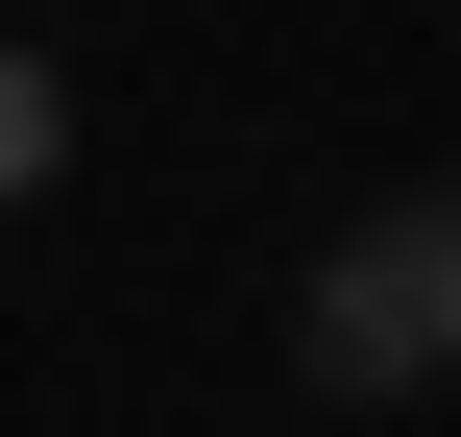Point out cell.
<instances>
[{"instance_id":"obj_2","label":"cell","mask_w":461,"mask_h":437,"mask_svg":"<svg viewBox=\"0 0 461 437\" xmlns=\"http://www.w3.org/2000/svg\"><path fill=\"white\" fill-rule=\"evenodd\" d=\"M49 170H73V73H49V49H24V24H0V219H24V195H49Z\"/></svg>"},{"instance_id":"obj_1","label":"cell","mask_w":461,"mask_h":437,"mask_svg":"<svg viewBox=\"0 0 461 437\" xmlns=\"http://www.w3.org/2000/svg\"><path fill=\"white\" fill-rule=\"evenodd\" d=\"M292 389L389 414V389H461V195H365L292 292Z\"/></svg>"}]
</instances>
